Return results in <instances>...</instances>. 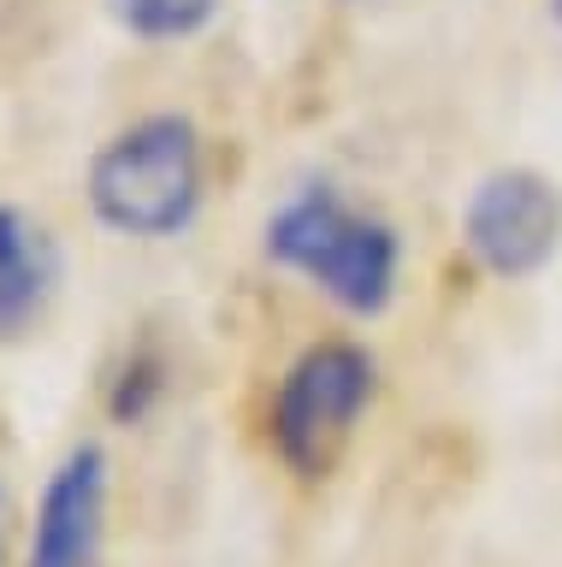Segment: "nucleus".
Masks as SVG:
<instances>
[{
	"instance_id": "obj_3",
	"label": "nucleus",
	"mask_w": 562,
	"mask_h": 567,
	"mask_svg": "<svg viewBox=\"0 0 562 567\" xmlns=\"http://www.w3.org/2000/svg\"><path fill=\"white\" fill-rule=\"evenodd\" d=\"M379 361L349 337H320L285 367L267 408V437L273 455L296 478H326L349 450L361 414L374 408Z\"/></svg>"
},
{
	"instance_id": "obj_8",
	"label": "nucleus",
	"mask_w": 562,
	"mask_h": 567,
	"mask_svg": "<svg viewBox=\"0 0 562 567\" xmlns=\"http://www.w3.org/2000/svg\"><path fill=\"white\" fill-rule=\"evenodd\" d=\"M161 390H166V367H161V354L154 349H136L125 367H119V379L108 390V414L119 425H136V420H149L154 414V402H161Z\"/></svg>"
},
{
	"instance_id": "obj_9",
	"label": "nucleus",
	"mask_w": 562,
	"mask_h": 567,
	"mask_svg": "<svg viewBox=\"0 0 562 567\" xmlns=\"http://www.w3.org/2000/svg\"><path fill=\"white\" fill-rule=\"evenodd\" d=\"M0 532H7V503H0Z\"/></svg>"
},
{
	"instance_id": "obj_7",
	"label": "nucleus",
	"mask_w": 562,
	"mask_h": 567,
	"mask_svg": "<svg viewBox=\"0 0 562 567\" xmlns=\"http://www.w3.org/2000/svg\"><path fill=\"white\" fill-rule=\"evenodd\" d=\"M113 24L136 42H190L219 18V0H108Z\"/></svg>"
},
{
	"instance_id": "obj_4",
	"label": "nucleus",
	"mask_w": 562,
	"mask_h": 567,
	"mask_svg": "<svg viewBox=\"0 0 562 567\" xmlns=\"http://www.w3.org/2000/svg\"><path fill=\"white\" fill-rule=\"evenodd\" d=\"M462 248L486 278L503 284L544 272L562 248V184L533 166L486 172L462 207Z\"/></svg>"
},
{
	"instance_id": "obj_6",
	"label": "nucleus",
	"mask_w": 562,
	"mask_h": 567,
	"mask_svg": "<svg viewBox=\"0 0 562 567\" xmlns=\"http://www.w3.org/2000/svg\"><path fill=\"white\" fill-rule=\"evenodd\" d=\"M60 278V255L48 230L24 207L0 202V343L24 337L48 308V290Z\"/></svg>"
},
{
	"instance_id": "obj_1",
	"label": "nucleus",
	"mask_w": 562,
	"mask_h": 567,
	"mask_svg": "<svg viewBox=\"0 0 562 567\" xmlns=\"http://www.w3.org/2000/svg\"><path fill=\"white\" fill-rule=\"evenodd\" d=\"M273 266L314 284L349 319H379L402 284V237L391 219L356 207L338 184L314 177L260 230Z\"/></svg>"
},
{
	"instance_id": "obj_2",
	"label": "nucleus",
	"mask_w": 562,
	"mask_h": 567,
	"mask_svg": "<svg viewBox=\"0 0 562 567\" xmlns=\"http://www.w3.org/2000/svg\"><path fill=\"white\" fill-rule=\"evenodd\" d=\"M95 225L131 243H172L196 225L207 195L202 131L184 113H143L113 131L83 172Z\"/></svg>"
},
{
	"instance_id": "obj_10",
	"label": "nucleus",
	"mask_w": 562,
	"mask_h": 567,
	"mask_svg": "<svg viewBox=\"0 0 562 567\" xmlns=\"http://www.w3.org/2000/svg\"><path fill=\"white\" fill-rule=\"evenodd\" d=\"M551 12H556V18H562V0H551Z\"/></svg>"
},
{
	"instance_id": "obj_5",
	"label": "nucleus",
	"mask_w": 562,
	"mask_h": 567,
	"mask_svg": "<svg viewBox=\"0 0 562 567\" xmlns=\"http://www.w3.org/2000/svg\"><path fill=\"white\" fill-rule=\"evenodd\" d=\"M108 450L95 437L72 443L60 467L48 473L37 496V526H30L24 567H101L108 544Z\"/></svg>"
}]
</instances>
